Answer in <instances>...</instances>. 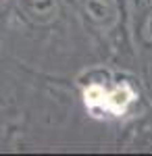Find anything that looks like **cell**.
Here are the masks:
<instances>
[{
  "label": "cell",
  "mask_w": 152,
  "mask_h": 156,
  "mask_svg": "<svg viewBox=\"0 0 152 156\" xmlns=\"http://www.w3.org/2000/svg\"><path fill=\"white\" fill-rule=\"evenodd\" d=\"M136 92L129 87L127 83H121L113 90H106L104 92V104H102V110L106 112H113L115 117H121L127 112L129 104L136 100Z\"/></svg>",
  "instance_id": "obj_1"
},
{
  "label": "cell",
  "mask_w": 152,
  "mask_h": 156,
  "mask_svg": "<svg viewBox=\"0 0 152 156\" xmlns=\"http://www.w3.org/2000/svg\"><path fill=\"white\" fill-rule=\"evenodd\" d=\"M104 87L98 83H92L83 90V102L90 110H102V104H104Z\"/></svg>",
  "instance_id": "obj_2"
}]
</instances>
